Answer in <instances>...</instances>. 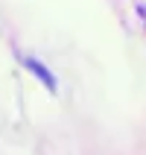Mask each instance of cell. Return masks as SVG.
Listing matches in <instances>:
<instances>
[{
  "label": "cell",
  "mask_w": 146,
  "mask_h": 155,
  "mask_svg": "<svg viewBox=\"0 0 146 155\" xmlns=\"http://www.w3.org/2000/svg\"><path fill=\"white\" fill-rule=\"evenodd\" d=\"M26 68L32 70L35 76H38V79H41V82H44V85L50 88V91H56V79H53V73H50V70H47V68H44L41 61H35V59H26Z\"/></svg>",
  "instance_id": "cell-1"
}]
</instances>
